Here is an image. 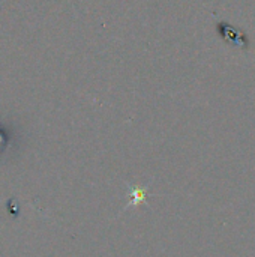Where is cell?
Here are the masks:
<instances>
[{"label": "cell", "instance_id": "obj_1", "mask_svg": "<svg viewBox=\"0 0 255 257\" xmlns=\"http://www.w3.org/2000/svg\"><path fill=\"white\" fill-rule=\"evenodd\" d=\"M128 197H129V203L126 205L128 206H132V205H138L140 202H144L146 197H147V191L144 188H135V187H128Z\"/></svg>", "mask_w": 255, "mask_h": 257}]
</instances>
